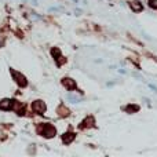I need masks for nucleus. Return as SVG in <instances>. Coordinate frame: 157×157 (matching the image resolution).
Listing matches in <instances>:
<instances>
[{
    "label": "nucleus",
    "instance_id": "nucleus-1",
    "mask_svg": "<svg viewBox=\"0 0 157 157\" xmlns=\"http://www.w3.org/2000/svg\"><path fill=\"white\" fill-rule=\"evenodd\" d=\"M43 135L47 136V138H51V136L55 135V128L53 127V125H44V128H43Z\"/></svg>",
    "mask_w": 157,
    "mask_h": 157
},
{
    "label": "nucleus",
    "instance_id": "nucleus-2",
    "mask_svg": "<svg viewBox=\"0 0 157 157\" xmlns=\"http://www.w3.org/2000/svg\"><path fill=\"white\" fill-rule=\"evenodd\" d=\"M33 109H35L36 112H39V113H44V112H46V105H44V102L36 101L35 104H33Z\"/></svg>",
    "mask_w": 157,
    "mask_h": 157
},
{
    "label": "nucleus",
    "instance_id": "nucleus-3",
    "mask_svg": "<svg viewBox=\"0 0 157 157\" xmlns=\"http://www.w3.org/2000/svg\"><path fill=\"white\" fill-rule=\"evenodd\" d=\"M11 108H12L11 99H3V101H0V109H11Z\"/></svg>",
    "mask_w": 157,
    "mask_h": 157
},
{
    "label": "nucleus",
    "instance_id": "nucleus-4",
    "mask_svg": "<svg viewBox=\"0 0 157 157\" xmlns=\"http://www.w3.org/2000/svg\"><path fill=\"white\" fill-rule=\"evenodd\" d=\"M12 74H14V77L15 79H18V83H19V86H26V81H25V77L24 76H21L19 73H15V72H12Z\"/></svg>",
    "mask_w": 157,
    "mask_h": 157
},
{
    "label": "nucleus",
    "instance_id": "nucleus-5",
    "mask_svg": "<svg viewBox=\"0 0 157 157\" xmlns=\"http://www.w3.org/2000/svg\"><path fill=\"white\" fill-rule=\"evenodd\" d=\"M62 83H63V86H66L69 90H72V88H74V87H76V83H74L73 80H70V79H63Z\"/></svg>",
    "mask_w": 157,
    "mask_h": 157
},
{
    "label": "nucleus",
    "instance_id": "nucleus-6",
    "mask_svg": "<svg viewBox=\"0 0 157 157\" xmlns=\"http://www.w3.org/2000/svg\"><path fill=\"white\" fill-rule=\"evenodd\" d=\"M74 139V135L73 134H65V135L62 136V141L65 143H69V142H72V141Z\"/></svg>",
    "mask_w": 157,
    "mask_h": 157
},
{
    "label": "nucleus",
    "instance_id": "nucleus-7",
    "mask_svg": "<svg viewBox=\"0 0 157 157\" xmlns=\"http://www.w3.org/2000/svg\"><path fill=\"white\" fill-rule=\"evenodd\" d=\"M131 7H132L134 11H141V10H142V4H139L138 2H132V3H131Z\"/></svg>",
    "mask_w": 157,
    "mask_h": 157
},
{
    "label": "nucleus",
    "instance_id": "nucleus-8",
    "mask_svg": "<svg viewBox=\"0 0 157 157\" xmlns=\"http://www.w3.org/2000/svg\"><path fill=\"white\" fill-rule=\"evenodd\" d=\"M68 99H69V101H72L73 104H77V102H80V97H76V95H72V94L68 95Z\"/></svg>",
    "mask_w": 157,
    "mask_h": 157
},
{
    "label": "nucleus",
    "instance_id": "nucleus-9",
    "mask_svg": "<svg viewBox=\"0 0 157 157\" xmlns=\"http://www.w3.org/2000/svg\"><path fill=\"white\" fill-rule=\"evenodd\" d=\"M84 123H86V125H88V127H90V125H92L91 123H94V119H92V117H88V119H87Z\"/></svg>",
    "mask_w": 157,
    "mask_h": 157
},
{
    "label": "nucleus",
    "instance_id": "nucleus-10",
    "mask_svg": "<svg viewBox=\"0 0 157 157\" xmlns=\"http://www.w3.org/2000/svg\"><path fill=\"white\" fill-rule=\"evenodd\" d=\"M150 6L154 7V9H157V0H150Z\"/></svg>",
    "mask_w": 157,
    "mask_h": 157
},
{
    "label": "nucleus",
    "instance_id": "nucleus-11",
    "mask_svg": "<svg viewBox=\"0 0 157 157\" xmlns=\"http://www.w3.org/2000/svg\"><path fill=\"white\" fill-rule=\"evenodd\" d=\"M127 110L128 112H131V110H138V106H128Z\"/></svg>",
    "mask_w": 157,
    "mask_h": 157
}]
</instances>
